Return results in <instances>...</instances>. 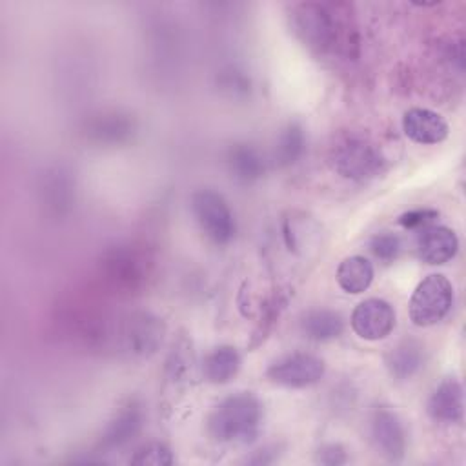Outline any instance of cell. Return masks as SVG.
<instances>
[{
    "label": "cell",
    "mask_w": 466,
    "mask_h": 466,
    "mask_svg": "<svg viewBox=\"0 0 466 466\" xmlns=\"http://www.w3.org/2000/svg\"><path fill=\"white\" fill-rule=\"evenodd\" d=\"M297 36L317 53L353 58L359 53V31L346 2H300L291 7Z\"/></svg>",
    "instance_id": "obj_1"
},
{
    "label": "cell",
    "mask_w": 466,
    "mask_h": 466,
    "mask_svg": "<svg viewBox=\"0 0 466 466\" xmlns=\"http://www.w3.org/2000/svg\"><path fill=\"white\" fill-rule=\"evenodd\" d=\"M153 271L151 253L129 242L107 248L96 262V275L104 289L118 297L140 295L149 286Z\"/></svg>",
    "instance_id": "obj_2"
},
{
    "label": "cell",
    "mask_w": 466,
    "mask_h": 466,
    "mask_svg": "<svg viewBox=\"0 0 466 466\" xmlns=\"http://www.w3.org/2000/svg\"><path fill=\"white\" fill-rule=\"evenodd\" d=\"M262 404L249 393L240 391L220 400L208 415V435L222 444H248L258 435Z\"/></svg>",
    "instance_id": "obj_3"
},
{
    "label": "cell",
    "mask_w": 466,
    "mask_h": 466,
    "mask_svg": "<svg viewBox=\"0 0 466 466\" xmlns=\"http://www.w3.org/2000/svg\"><path fill=\"white\" fill-rule=\"evenodd\" d=\"M384 155L375 140L353 129H342L333 135L328 146L329 167L348 180H368L379 175L384 167Z\"/></svg>",
    "instance_id": "obj_4"
},
{
    "label": "cell",
    "mask_w": 466,
    "mask_h": 466,
    "mask_svg": "<svg viewBox=\"0 0 466 466\" xmlns=\"http://www.w3.org/2000/svg\"><path fill=\"white\" fill-rule=\"evenodd\" d=\"M453 304V286L442 273L424 277L410 297V319L419 328L441 322Z\"/></svg>",
    "instance_id": "obj_5"
},
{
    "label": "cell",
    "mask_w": 466,
    "mask_h": 466,
    "mask_svg": "<svg viewBox=\"0 0 466 466\" xmlns=\"http://www.w3.org/2000/svg\"><path fill=\"white\" fill-rule=\"evenodd\" d=\"M191 211L202 233L217 246H226L233 240L237 224L226 198L215 189L204 187L191 195Z\"/></svg>",
    "instance_id": "obj_6"
},
{
    "label": "cell",
    "mask_w": 466,
    "mask_h": 466,
    "mask_svg": "<svg viewBox=\"0 0 466 466\" xmlns=\"http://www.w3.org/2000/svg\"><path fill=\"white\" fill-rule=\"evenodd\" d=\"M166 322L151 311L126 313L122 353L129 357H151L162 346Z\"/></svg>",
    "instance_id": "obj_7"
},
{
    "label": "cell",
    "mask_w": 466,
    "mask_h": 466,
    "mask_svg": "<svg viewBox=\"0 0 466 466\" xmlns=\"http://www.w3.org/2000/svg\"><path fill=\"white\" fill-rule=\"evenodd\" d=\"M326 371L322 359L311 353L295 351L271 362L266 371L269 382L284 388H308L317 384Z\"/></svg>",
    "instance_id": "obj_8"
},
{
    "label": "cell",
    "mask_w": 466,
    "mask_h": 466,
    "mask_svg": "<svg viewBox=\"0 0 466 466\" xmlns=\"http://www.w3.org/2000/svg\"><path fill=\"white\" fill-rule=\"evenodd\" d=\"M87 142L115 147L133 140L137 133V120L133 115L120 109H106L91 115L82 129Z\"/></svg>",
    "instance_id": "obj_9"
},
{
    "label": "cell",
    "mask_w": 466,
    "mask_h": 466,
    "mask_svg": "<svg viewBox=\"0 0 466 466\" xmlns=\"http://www.w3.org/2000/svg\"><path fill=\"white\" fill-rule=\"evenodd\" d=\"M351 328L364 340H380L395 328V309L384 299H364L351 313Z\"/></svg>",
    "instance_id": "obj_10"
},
{
    "label": "cell",
    "mask_w": 466,
    "mask_h": 466,
    "mask_svg": "<svg viewBox=\"0 0 466 466\" xmlns=\"http://www.w3.org/2000/svg\"><path fill=\"white\" fill-rule=\"evenodd\" d=\"M370 428L377 451L390 462H400L406 453V431L399 415L386 406H379L371 413Z\"/></svg>",
    "instance_id": "obj_11"
},
{
    "label": "cell",
    "mask_w": 466,
    "mask_h": 466,
    "mask_svg": "<svg viewBox=\"0 0 466 466\" xmlns=\"http://www.w3.org/2000/svg\"><path fill=\"white\" fill-rule=\"evenodd\" d=\"M404 135L417 144H439L446 140L448 122L428 107H411L402 116Z\"/></svg>",
    "instance_id": "obj_12"
},
{
    "label": "cell",
    "mask_w": 466,
    "mask_h": 466,
    "mask_svg": "<svg viewBox=\"0 0 466 466\" xmlns=\"http://www.w3.org/2000/svg\"><path fill=\"white\" fill-rule=\"evenodd\" d=\"M459 249V238L453 229L446 226L424 228L417 240V253L422 262L431 266L446 264L455 257Z\"/></svg>",
    "instance_id": "obj_13"
},
{
    "label": "cell",
    "mask_w": 466,
    "mask_h": 466,
    "mask_svg": "<svg viewBox=\"0 0 466 466\" xmlns=\"http://www.w3.org/2000/svg\"><path fill=\"white\" fill-rule=\"evenodd\" d=\"M428 413L437 422H461L464 413L462 386L455 377L444 379L428 399Z\"/></svg>",
    "instance_id": "obj_14"
},
{
    "label": "cell",
    "mask_w": 466,
    "mask_h": 466,
    "mask_svg": "<svg viewBox=\"0 0 466 466\" xmlns=\"http://www.w3.org/2000/svg\"><path fill=\"white\" fill-rule=\"evenodd\" d=\"M142 420H144L142 408L137 402L131 400L124 404L104 428L100 437V448L115 450L127 444L140 431Z\"/></svg>",
    "instance_id": "obj_15"
},
{
    "label": "cell",
    "mask_w": 466,
    "mask_h": 466,
    "mask_svg": "<svg viewBox=\"0 0 466 466\" xmlns=\"http://www.w3.org/2000/svg\"><path fill=\"white\" fill-rule=\"evenodd\" d=\"M226 164L231 177L242 184H251L262 178L266 171V160L260 151L246 142L233 144L226 153Z\"/></svg>",
    "instance_id": "obj_16"
},
{
    "label": "cell",
    "mask_w": 466,
    "mask_h": 466,
    "mask_svg": "<svg viewBox=\"0 0 466 466\" xmlns=\"http://www.w3.org/2000/svg\"><path fill=\"white\" fill-rule=\"evenodd\" d=\"M384 362L393 379L408 380L424 366L426 351L419 340L406 339L386 353Z\"/></svg>",
    "instance_id": "obj_17"
},
{
    "label": "cell",
    "mask_w": 466,
    "mask_h": 466,
    "mask_svg": "<svg viewBox=\"0 0 466 466\" xmlns=\"http://www.w3.org/2000/svg\"><path fill=\"white\" fill-rule=\"evenodd\" d=\"M300 329L306 339L315 342H326L340 337V333L344 331V319L339 311L333 309H309L300 319Z\"/></svg>",
    "instance_id": "obj_18"
},
{
    "label": "cell",
    "mask_w": 466,
    "mask_h": 466,
    "mask_svg": "<svg viewBox=\"0 0 466 466\" xmlns=\"http://www.w3.org/2000/svg\"><path fill=\"white\" fill-rule=\"evenodd\" d=\"M240 370V355L237 348L229 344H222L213 348L202 362L204 379L211 384H226L229 382Z\"/></svg>",
    "instance_id": "obj_19"
},
{
    "label": "cell",
    "mask_w": 466,
    "mask_h": 466,
    "mask_svg": "<svg viewBox=\"0 0 466 466\" xmlns=\"http://www.w3.org/2000/svg\"><path fill=\"white\" fill-rule=\"evenodd\" d=\"M337 282L346 293L359 295L373 282V264L362 255L346 257L337 268Z\"/></svg>",
    "instance_id": "obj_20"
},
{
    "label": "cell",
    "mask_w": 466,
    "mask_h": 466,
    "mask_svg": "<svg viewBox=\"0 0 466 466\" xmlns=\"http://www.w3.org/2000/svg\"><path fill=\"white\" fill-rule=\"evenodd\" d=\"M306 149V135L300 124L289 122L282 127L273 147V162L279 167L293 166Z\"/></svg>",
    "instance_id": "obj_21"
},
{
    "label": "cell",
    "mask_w": 466,
    "mask_h": 466,
    "mask_svg": "<svg viewBox=\"0 0 466 466\" xmlns=\"http://www.w3.org/2000/svg\"><path fill=\"white\" fill-rule=\"evenodd\" d=\"M191 377H193V351H191L187 340L180 339L173 346V350L166 360V379L178 386Z\"/></svg>",
    "instance_id": "obj_22"
},
{
    "label": "cell",
    "mask_w": 466,
    "mask_h": 466,
    "mask_svg": "<svg viewBox=\"0 0 466 466\" xmlns=\"http://www.w3.org/2000/svg\"><path fill=\"white\" fill-rule=\"evenodd\" d=\"M173 461H175L173 453L164 442H147V444L140 446L129 459V462L142 464V466L144 464L167 466V464H173Z\"/></svg>",
    "instance_id": "obj_23"
},
{
    "label": "cell",
    "mask_w": 466,
    "mask_h": 466,
    "mask_svg": "<svg viewBox=\"0 0 466 466\" xmlns=\"http://www.w3.org/2000/svg\"><path fill=\"white\" fill-rule=\"evenodd\" d=\"M370 249L371 253L382 260V262H393L399 255H400V249H402V242L400 238L395 235V233H390V231H382V233H377L371 242H370Z\"/></svg>",
    "instance_id": "obj_24"
},
{
    "label": "cell",
    "mask_w": 466,
    "mask_h": 466,
    "mask_svg": "<svg viewBox=\"0 0 466 466\" xmlns=\"http://www.w3.org/2000/svg\"><path fill=\"white\" fill-rule=\"evenodd\" d=\"M71 182L64 173H53V177L49 178V182L46 184L44 193L47 195L49 206H53L55 209H62V206H67L71 202Z\"/></svg>",
    "instance_id": "obj_25"
},
{
    "label": "cell",
    "mask_w": 466,
    "mask_h": 466,
    "mask_svg": "<svg viewBox=\"0 0 466 466\" xmlns=\"http://www.w3.org/2000/svg\"><path fill=\"white\" fill-rule=\"evenodd\" d=\"M437 218H439V211L437 209L417 208V209L402 213L399 217V224L402 228H406V229H424V228H430Z\"/></svg>",
    "instance_id": "obj_26"
},
{
    "label": "cell",
    "mask_w": 466,
    "mask_h": 466,
    "mask_svg": "<svg viewBox=\"0 0 466 466\" xmlns=\"http://www.w3.org/2000/svg\"><path fill=\"white\" fill-rule=\"evenodd\" d=\"M315 461L320 464H326V466H339V464L348 462V455L340 444L331 442V444H324L319 448Z\"/></svg>",
    "instance_id": "obj_27"
}]
</instances>
